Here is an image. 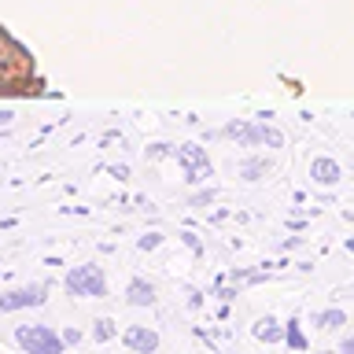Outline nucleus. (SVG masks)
<instances>
[{
  "label": "nucleus",
  "mask_w": 354,
  "mask_h": 354,
  "mask_svg": "<svg viewBox=\"0 0 354 354\" xmlns=\"http://www.w3.org/2000/svg\"><path fill=\"white\" fill-rule=\"evenodd\" d=\"M30 55L0 30V93H30Z\"/></svg>",
  "instance_id": "f257e3e1"
},
{
  "label": "nucleus",
  "mask_w": 354,
  "mask_h": 354,
  "mask_svg": "<svg viewBox=\"0 0 354 354\" xmlns=\"http://www.w3.org/2000/svg\"><path fill=\"white\" fill-rule=\"evenodd\" d=\"M15 343L26 354H63L66 351V339L55 328H48V325H19L15 328Z\"/></svg>",
  "instance_id": "f03ea898"
},
{
  "label": "nucleus",
  "mask_w": 354,
  "mask_h": 354,
  "mask_svg": "<svg viewBox=\"0 0 354 354\" xmlns=\"http://www.w3.org/2000/svg\"><path fill=\"white\" fill-rule=\"evenodd\" d=\"M63 284L74 299H104L107 295V277L100 266H74Z\"/></svg>",
  "instance_id": "7ed1b4c3"
},
{
  "label": "nucleus",
  "mask_w": 354,
  "mask_h": 354,
  "mask_svg": "<svg viewBox=\"0 0 354 354\" xmlns=\"http://www.w3.org/2000/svg\"><path fill=\"white\" fill-rule=\"evenodd\" d=\"M48 288L44 284H26V288H11V292L0 295V314H11V310H22V306H41Z\"/></svg>",
  "instance_id": "20e7f679"
},
{
  "label": "nucleus",
  "mask_w": 354,
  "mask_h": 354,
  "mask_svg": "<svg viewBox=\"0 0 354 354\" xmlns=\"http://www.w3.org/2000/svg\"><path fill=\"white\" fill-rule=\"evenodd\" d=\"M122 343H126L129 351H137V354H155L159 351V332L148 328V325H129L126 332H122Z\"/></svg>",
  "instance_id": "39448f33"
},
{
  "label": "nucleus",
  "mask_w": 354,
  "mask_h": 354,
  "mask_svg": "<svg viewBox=\"0 0 354 354\" xmlns=\"http://www.w3.org/2000/svg\"><path fill=\"white\" fill-rule=\"evenodd\" d=\"M126 303L129 306H151L155 303V288L137 277V281H129V288H126Z\"/></svg>",
  "instance_id": "423d86ee"
},
{
  "label": "nucleus",
  "mask_w": 354,
  "mask_h": 354,
  "mask_svg": "<svg viewBox=\"0 0 354 354\" xmlns=\"http://www.w3.org/2000/svg\"><path fill=\"white\" fill-rule=\"evenodd\" d=\"M254 336H259L262 343H281V339H284V328L277 325L273 317H262L259 325H254Z\"/></svg>",
  "instance_id": "0eeeda50"
},
{
  "label": "nucleus",
  "mask_w": 354,
  "mask_h": 354,
  "mask_svg": "<svg viewBox=\"0 0 354 354\" xmlns=\"http://www.w3.org/2000/svg\"><path fill=\"white\" fill-rule=\"evenodd\" d=\"M314 181L317 185H336L339 181V166L332 162V159H317L314 162Z\"/></svg>",
  "instance_id": "6e6552de"
},
{
  "label": "nucleus",
  "mask_w": 354,
  "mask_h": 354,
  "mask_svg": "<svg viewBox=\"0 0 354 354\" xmlns=\"http://www.w3.org/2000/svg\"><path fill=\"white\" fill-rule=\"evenodd\" d=\"M177 155H181V162L188 166V177H192V181H196V166H203V170H210V166H207V159L196 151V144H185V148L177 151Z\"/></svg>",
  "instance_id": "1a4fd4ad"
},
{
  "label": "nucleus",
  "mask_w": 354,
  "mask_h": 354,
  "mask_svg": "<svg viewBox=\"0 0 354 354\" xmlns=\"http://www.w3.org/2000/svg\"><path fill=\"white\" fill-rule=\"evenodd\" d=\"M314 321H317V328H325V332H332V328L347 325V314H343V310H321V314H317Z\"/></svg>",
  "instance_id": "9d476101"
},
{
  "label": "nucleus",
  "mask_w": 354,
  "mask_h": 354,
  "mask_svg": "<svg viewBox=\"0 0 354 354\" xmlns=\"http://www.w3.org/2000/svg\"><path fill=\"white\" fill-rule=\"evenodd\" d=\"M284 339H288V347H292V351H306V336H303V328H299V321H295V317L288 321Z\"/></svg>",
  "instance_id": "9b49d317"
},
{
  "label": "nucleus",
  "mask_w": 354,
  "mask_h": 354,
  "mask_svg": "<svg viewBox=\"0 0 354 354\" xmlns=\"http://www.w3.org/2000/svg\"><path fill=\"white\" fill-rule=\"evenodd\" d=\"M115 332H118L115 321H111V317H100L96 325H93V339H96V343H107L111 336H115Z\"/></svg>",
  "instance_id": "f8f14e48"
},
{
  "label": "nucleus",
  "mask_w": 354,
  "mask_h": 354,
  "mask_svg": "<svg viewBox=\"0 0 354 354\" xmlns=\"http://www.w3.org/2000/svg\"><path fill=\"white\" fill-rule=\"evenodd\" d=\"M339 354H354V336H347V339L339 343Z\"/></svg>",
  "instance_id": "ddd939ff"
},
{
  "label": "nucleus",
  "mask_w": 354,
  "mask_h": 354,
  "mask_svg": "<svg viewBox=\"0 0 354 354\" xmlns=\"http://www.w3.org/2000/svg\"><path fill=\"white\" fill-rule=\"evenodd\" d=\"M63 339H66V343H77V339H82V332H77V328H66Z\"/></svg>",
  "instance_id": "4468645a"
}]
</instances>
